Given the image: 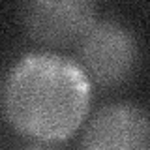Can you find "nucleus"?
Segmentation results:
<instances>
[{"label": "nucleus", "mask_w": 150, "mask_h": 150, "mask_svg": "<svg viewBox=\"0 0 150 150\" xmlns=\"http://www.w3.org/2000/svg\"><path fill=\"white\" fill-rule=\"evenodd\" d=\"M88 105V75L58 54L23 56L4 83V112L11 128L43 143L68 139L83 124Z\"/></svg>", "instance_id": "nucleus-1"}, {"label": "nucleus", "mask_w": 150, "mask_h": 150, "mask_svg": "<svg viewBox=\"0 0 150 150\" xmlns=\"http://www.w3.org/2000/svg\"><path fill=\"white\" fill-rule=\"evenodd\" d=\"M81 68L101 86L124 84L139 64V43L118 21L96 23L79 43Z\"/></svg>", "instance_id": "nucleus-2"}, {"label": "nucleus", "mask_w": 150, "mask_h": 150, "mask_svg": "<svg viewBox=\"0 0 150 150\" xmlns=\"http://www.w3.org/2000/svg\"><path fill=\"white\" fill-rule=\"evenodd\" d=\"M81 150H150V115L137 103L115 101L88 120Z\"/></svg>", "instance_id": "nucleus-3"}, {"label": "nucleus", "mask_w": 150, "mask_h": 150, "mask_svg": "<svg viewBox=\"0 0 150 150\" xmlns=\"http://www.w3.org/2000/svg\"><path fill=\"white\" fill-rule=\"evenodd\" d=\"M23 25L28 36L51 47L81 43L96 25V6L84 0L28 2L23 6Z\"/></svg>", "instance_id": "nucleus-4"}, {"label": "nucleus", "mask_w": 150, "mask_h": 150, "mask_svg": "<svg viewBox=\"0 0 150 150\" xmlns=\"http://www.w3.org/2000/svg\"><path fill=\"white\" fill-rule=\"evenodd\" d=\"M26 150H58V148H53V146H32V148H26Z\"/></svg>", "instance_id": "nucleus-5"}]
</instances>
